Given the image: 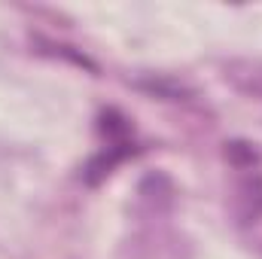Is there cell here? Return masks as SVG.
<instances>
[{"label":"cell","mask_w":262,"mask_h":259,"mask_svg":"<svg viewBox=\"0 0 262 259\" xmlns=\"http://www.w3.org/2000/svg\"><path fill=\"white\" fill-rule=\"evenodd\" d=\"M229 156L238 165H253V153L247 149V143H229Z\"/></svg>","instance_id":"6da1fadb"}]
</instances>
